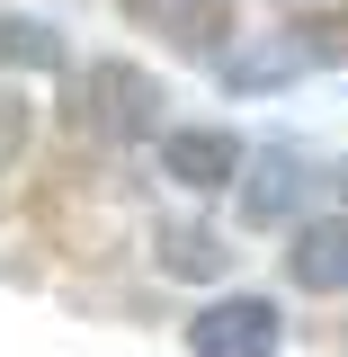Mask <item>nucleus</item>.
I'll list each match as a JSON object with an SVG mask.
<instances>
[{
  "instance_id": "nucleus-11",
  "label": "nucleus",
  "mask_w": 348,
  "mask_h": 357,
  "mask_svg": "<svg viewBox=\"0 0 348 357\" xmlns=\"http://www.w3.org/2000/svg\"><path fill=\"white\" fill-rule=\"evenodd\" d=\"M331 188H340V197H348V170H340V178H331Z\"/></svg>"
},
{
  "instance_id": "nucleus-3",
  "label": "nucleus",
  "mask_w": 348,
  "mask_h": 357,
  "mask_svg": "<svg viewBox=\"0 0 348 357\" xmlns=\"http://www.w3.org/2000/svg\"><path fill=\"white\" fill-rule=\"evenodd\" d=\"M286 321L268 295H215V304L188 321V357H277Z\"/></svg>"
},
{
  "instance_id": "nucleus-2",
  "label": "nucleus",
  "mask_w": 348,
  "mask_h": 357,
  "mask_svg": "<svg viewBox=\"0 0 348 357\" xmlns=\"http://www.w3.org/2000/svg\"><path fill=\"white\" fill-rule=\"evenodd\" d=\"M340 54H348V18H304V27H277L268 45H223V81L232 89L304 81L312 63H340Z\"/></svg>"
},
{
  "instance_id": "nucleus-5",
  "label": "nucleus",
  "mask_w": 348,
  "mask_h": 357,
  "mask_svg": "<svg viewBox=\"0 0 348 357\" xmlns=\"http://www.w3.org/2000/svg\"><path fill=\"white\" fill-rule=\"evenodd\" d=\"M143 36L179 45V54H223L232 45V0H126Z\"/></svg>"
},
{
  "instance_id": "nucleus-9",
  "label": "nucleus",
  "mask_w": 348,
  "mask_h": 357,
  "mask_svg": "<svg viewBox=\"0 0 348 357\" xmlns=\"http://www.w3.org/2000/svg\"><path fill=\"white\" fill-rule=\"evenodd\" d=\"M0 63H27V72H63V45L45 18H0Z\"/></svg>"
},
{
  "instance_id": "nucleus-8",
  "label": "nucleus",
  "mask_w": 348,
  "mask_h": 357,
  "mask_svg": "<svg viewBox=\"0 0 348 357\" xmlns=\"http://www.w3.org/2000/svg\"><path fill=\"white\" fill-rule=\"evenodd\" d=\"M223 259H232V250H223L206 223H179L170 241H161V268H170V277H223Z\"/></svg>"
},
{
  "instance_id": "nucleus-10",
  "label": "nucleus",
  "mask_w": 348,
  "mask_h": 357,
  "mask_svg": "<svg viewBox=\"0 0 348 357\" xmlns=\"http://www.w3.org/2000/svg\"><path fill=\"white\" fill-rule=\"evenodd\" d=\"M18 152H27V98H18V89H0V170H9Z\"/></svg>"
},
{
  "instance_id": "nucleus-4",
  "label": "nucleus",
  "mask_w": 348,
  "mask_h": 357,
  "mask_svg": "<svg viewBox=\"0 0 348 357\" xmlns=\"http://www.w3.org/2000/svg\"><path fill=\"white\" fill-rule=\"evenodd\" d=\"M161 178L197 188V197L232 188V178H241V134L232 126H179V134H161Z\"/></svg>"
},
{
  "instance_id": "nucleus-6",
  "label": "nucleus",
  "mask_w": 348,
  "mask_h": 357,
  "mask_svg": "<svg viewBox=\"0 0 348 357\" xmlns=\"http://www.w3.org/2000/svg\"><path fill=\"white\" fill-rule=\"evenodd\" d=\"M286 277L304 295H348V215H312L286 241Z\"/></svg>"
},
{
  "instance_id": "nucleus-7",
  "label": "nucleus",
  "mask_w": 348,
  "mask_h": 357,
  "mask_svg": "<svg viewBox=\"0 0 348 357\" xmlns=\"http://www.w3.org/2000/svg\"><path fill=\"white\" fill-rule=\"evenodd\" d=\"M304 197H312V170L295 161V152H268V161H259V188L241 197V215H250V223H277V215H295Z\"/></svg>"
},
{
  "instance_id": "nucleus-1",
  "label": "nucleus",
  "mask_w": 348,
  "mask_h": 357,
  "mask_svg": "<svg viewBox=\"0 0 348 357\" xmlns=\"http://www.w3.org/2000/svg\"><path fill=\"white\" fill-rule=\"evenodd\" d=\"M72 116H81L98 143H143L161 126V81L143 63H89L72 81Z\"/></svg>"
}]
</instances>
